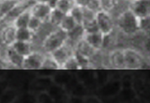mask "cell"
I'll list each match as a JSON object with an SVG mask.
<instances>
[{
	"label": "cell",
	"instance_id": "6da1fadb",
	"mask_svg": "<svg viewBox=\"0 0 150 103\" xmlns=\"http://www.w3.org/2000/svg\"><path fill=\"white\" fill-rule=\"evenodd\" d=\"M116 23L118 29L125 35L132 36L139 32V18L129 8L118 15Z\"/></svg>",
	"mask_w": 150,
	"mask_h": 103
},
{
	"label": "cell",
	"instance_id": "7a4b0ae2",
	"mask_svg": "<svg viewBox=\"0 0 150 103\" xmlns=\"http://www.w3.org/2000/svg\"><path fill=\"white\" fill-rule=\"evenodd\" d=\"M67 41V33L61 29L56 28L53 32L49 33L43 41V49L46 54H50L55 49L64 45Z\"/></svg>",
	"mask_w": 150,
	"mask_h": 103
},
{
	"label": "cell",
	"instance_id": "3957f363",
	"mask_svg": "<svg viewBox=\"0 0 150 103\" xmlns=\"http://www.w3.org/2000/svg\"><path fill=\"white\" fill-rule=\"evenodd\" d=\"M124 62H125V69L129 70H137L143 67L144 60L142 54L138 50L134 49H124Z\"/></svg>",
	"mask_w": 150,
	"mask_h": 103
},
{
	"label": "cell",
	"instance_id": "277c9868",
	"mask_svg": "<svg viewBox=\"0 0 150 103\" xmlns=\"http://www.w3.org/2000/svg\"><path fill=\"white\" fill-rule=\"evenodd\" d=\"M95 20L100 32L103 34H109L113 32L115 23L113 21L110 13L104 10L98 11L96 13Z\"/></svg>",
	"mask_w": 150,
	"mask_h": 103
},
{
	"label": "cell",
	"instance_id": "5b68a950",
	"mask_svg": "<svg viewBox=\"0 0 150 103\" xmlns=\"http://www.w3.org/2000/svg\"><path fill=\"white\" fill-rule=\"evenodd\" d=\"M45 56L46 54L33 50L31 54H29L24 58L23 69L31 71L42 69Z\"/></svg>",
	"mask_w": 150,
	"mask_h": 103
},
{
	"label": "cell",
	"instance_id": "8992f818",
	"mask_svg": "<svg viewBox=\"0 0 150 103\" xmlns=\"http://www.w3.org/2000/svg\"><path fill=\"white\" fill-rule=\"evenodd\" d=\"M74 48L66 41V43L64 45L55 49L49 54L54 58V60L59 64L61 68L62 65L65 63V61L68 60L70 56L74 54Z\"/></svg>",
	"mask_w": 150,
	"mask_h": 103
},
{
	"label": "cell",
	"instance_id": "52a82bcc",
	"mask_svg": "<svg viewBox=\"0 0 150 103\" xmlns=\"http://www.w3.org/2000/svg\"><path fill=\"white\" fill-rule=\"evenodd\" d=\"M129 9L139 18L150 14V0H130Z\"/></svg>",
	"mask_w": 150,
	"mask_h": 103
},
{
	"label": "cell",
	"instance_id": "ba28073f",
	"mask_svg": "<svg viewBox=\"0 0 150 103\" xmlns=\"http://www.w3.org/2000/svg\"><path fill=\"white\" fill-rule=\"evenodd\" d=\"M30 10L33 16L37 17L38 19H41L43 23H45L48 22V18L52 12V9L48 6V4L35 3L30 8Z\"/></svg>",
	"mask_w": 150,
	"mask_h": 103
},
{
	"label": "cell",
	"instance_id": "9c48e42d",
	"mask_svg": "<svg viewBox=\"0 0 150 103\" xmlns=\"http://www.w3.org/2000/svg\"><path fill=\"white\" fill-rule=\"evenodd\" d=\"M5 60L6 61L13 67L23 69V65L24 61V56L18 54L17 51L13 49L11 46L6 47L5 49Z\"/></svg>",
	"mask_w": 150,
	"mask_h": 103
},
{
	"label": "cell",
	"instance_id": "30bf717a",
	"mask_svg": "<svg viewBox=\"0 0 150 103\" xmlns=\"http://www.w3.org/2000/svg\"><path fill=\"white\" fill-rule=\"evenodd\" d=\"M85 29L83 24H77L73 29L67 32V42L75 48L76 44L84 38Z\"/></svg>",
	"mask_w": 150,
	"mask_h": 103
},
{
	"label": "cell",
	"instance_id": "8fae6325",
	"mask_svg": "<svg viewBox=\"0 0 150 103\" xmlns=\"http://www.w3.org/2000/svg\"><path fill=\"white\" fill-rule=\"evenodd\" d=\"M1 40L4 45L8 47L11 46L13 42L16 41V28L13 24H9L2 29Z\"/></svg>",
	"mask_w": 150,
	"mask_h": 103
},
{
	"label": "cell",
	"instance_id": "7c38bea8",
	"mask_svg": "<svg viewBox=\"0 0 150 103\" xmlns=\"http://www.w3.org/2000/svg\"><path fill=\"white\" fill-rule=\"evenodd\" d=\"M109 63L118 69H125L123 49H115L109 54Z\"/></svg>",
	"mask_w": 150,
	"mask_h": 103
},
{
	"label": "cell",
	"instance_id": "4fadbf2b",
	"mask_svg": "<svg viewBox=\"0 0 150 103\" xmlns=\"http://www.w3.org/2000/svg\"><path fill=\"white\" fill-rule=\"evenodd\" d=\"M83 39L96 50H101L102 49L103 34L101 32L85 34Z\"/></svg>",
	"mask_w": 150,
	"mask_h": 103
},
{
	"label": "cell",
	"instance_id": "5bb4252c",
	"mask_svg": "<svg viewBox=\"0 0 150 103\" xmlns=\"http://www.w3.org/2000/svg\"><path fill=\"white\" fill-rule=\"evenodd\" d=\"M74 49L79 51L82 54L88 57L90 60H91L92 57L96 54L97 51H99V50H96L94 48H93L84 39H81L80 41H79L78 43L76 44Z\"/></svg>",
	"mask_w": 150,
	"mask_h": 103
},
{
	"label": "cell",
	"instance_id": "9a60e30c",
	"mask_svg": "<svg viewBox=\"0 0 150 103\" xmlns=\"http://www.w3.org/2000/svg\"><path fill=\"white\" fill-rule=\"evenodd\" d=\"M11 47L17 51L18 54H20L23 56L26 57L27 55L31 54L33 51L32 44L31 42H26V41H20V40H16L13 42Z\"/></svg>",
	"mask_w": 150,
	"mask_h": 103
},
{
	"label": "cell",
	"instance_id": "2e32d148",
	"mask_svg": "<svg viewBox=\"0 0 150 103\" xmlns=\"http://www.w3.org/2000/svg\"><path fill=\"white\" fill-rule=\"evenodd\" d=\"M32 17L31 10L30 9H28L27 10H25L23 13H22L19 16H18L14 19V21L13 22V25L16 29L18 28H28L29 20Z\"/></svg>",
	"mask_w": 150,
	"mask_h": 103
},
{
	"label": "cell",
	"instance_id": "e0dca14e",
	"mask_svg": "<svg viewBox=\"0 0 150 103\" xmlns=\"http://www.w3.org/2000/svg\"><path fill=\"white\" fill-rule=\"evenodd\" d=\"M19 0H1V5H0V14L1 19H4L7 16L11 11L13 10L18 4Z\"/></svg>",
	"mask_w": 150,
	"mask_h": 103
},
{
	"label": "cell",
	"instance_id": "ac0fdd59",
	"mask_svg": "<svg viewBox=\"0 0 150 103\" xmlns=\"http://www.w3.org/2000/svg\"><path fill=\"white\" fill-rule=\"evenodd\" d=\"M66 15L65 14H64L62 11H60L58 9H52V12L50 14V16L48 18V22L55 28H59V24H61V22L63 20V19L64 18Z\"/></svg>",
	"mask_w": 150,
	"mask_h": 103
},
{
	"label": "cell",
	"instance_id": "d6986e66",
	"mask_svg": "<svg viewBox=\"0 0 150 103\" xmlns=\"http://www.w3.org/2000/svg\"><path fill=\"white\" fill-rule=\"evenodd\" d=\"M33 33L28 28H18L16 29V40L31 42L33 39Z\"/></svg>",
	"mask_w": 150,
	"mask_h": 103
},
{
	"label": "cell",
	"instance_id": "ffe728a7",
	"mask_svg": "<svg viewBox=\"0 0 150 103\" xmlns=\"http://www.w3.org/2000/svg\"><path fill=\"white\" fill-rule=\"evenodd\" d=\"M77 22L75 21V19L73 17L70 15L69 14H66L64 18L63 19V20L61 22V24H59V28L61 29L64 32H69L71 29H73L77 25Z\"/></svg>",
	"mask_w": 150,
	"mask_h": 103
},
{
	"label": "cell",
	"instance_id": "44dd1931",
	"mask_svg": "<svg viewBox=\"0 0 150 103\" xmlns=\"http://www.w3.org/2000/svg\"><path fill=\"white\" fill-rule=\"evenodd\" d=\"M74 6V0H59L56 9L62 11L65 14H68Z\"/></svg>",
	"mask_w": 150,
	"mask_h": 103
},
{
	"label": "cell",
	"instance_id": "7402d4cb",
	"mask_svg": "<svg viewBox=\"0 0 150 103\" xmlns=\"http://www.w3.org/2000/svg\"><path fill=\"white\" fill-rule=\"evenodd\" d=\"M61 69L68 70V71H76V70L81 69V67L79 64V62H78V60H76L75 56L73 54L72 56H70L69 58L65 61L64 64L62 65Z\"/></svg>",
	"mask_w": 150,
	"mask_h": 103
},
{
	"label": "cell",
	"instance_id": "603a6c76",
	"mask_svg": "<svg viewBox=\"0 0 150 103\" xmlns=\"http://www.w3.org/2000/svg\"><path fill=\"white\" fill-rule=\"evenodd\" d=\"M69 14L74 19L77 24H83V8L75 5L71 9Z\"/></svg>",
	"mask_w": 150,
	"mask_h": 103
},
{
	"label": "cell",
	"instance_id": "cb8c5ba5",
	"mask_svg": "<svg viewBox=\"0 0 150 103\" xmlns=\"http://www.w3.org/2000/svg\"><path fill=\"white\" fill-rule=\"evenodd\" d=\"M74 55L75 56L76 60H78L79 64L80 65L81 69L82 68H87V67H89L90 65H91V60L87 57L85 55L82 54L81 53H79V51H77L76 49L74 50Z\"/></svg>",
	"mask_w": 150,
	"mask_h": 103
},
{
	"label": "cell",
	"instance_id": "d4e9b609",
	"mask_svg": "<svg viewBox=\"0 0 150 103\" xmlns=\"http://www.w3.org/2000/svg\"><path fill=\"white\" fill-rule=\"evenodd\" d=\"M139 32L150 34V14L139 18Z\"/></svg>",
	"mask_w": 150,
	"mask_h": 103
},
{
	"label": "cell",
	"instance_id": "484cf974",
	"mask_svg": "<svg viewBox=\"0 0 150 103\" xmlns=\"http://www.w3.org/2000/svg\"><path fill=\"white\" fill-rule=\"evenodd\" d=\"M43 24V22L38 19L37 17L33 16L31 17L30 20H29V23H28V28L32 31L33 33H36L37 31H38L40 29V28L42 26V24Z\"/></svg>",
	"mask_w": 150,
	"mask_h": 103
},
{
	"label": "cell",
	"instance_id": "4316f807",
	"mask_svg": "<svg viewBox=\"0 0 150 103\" xmlns=\"http://www.w3.org/2000/svg\"><path fill=\"white\" fill-rule=\"evenodd\" d=\"M84 29H85L86 34H90V33H97L100 32L98 26L97 24L96 20H92V21H88L84 22L83 24Z\"/></svg>",
	"mask_w": 150,
	"mask_h": 103
},
{
	"label": "cell",
	"instance_id": "83f0119b",
	"mask_svg": "<svg viewBox=\"0 0 150 103\" xmlns=\"http://www.w3.org/2000/svg\"><path fill=\"white\" fill-rule=\"evenodd\" d=\"M102 10L110 13L117 4V0H100Z\"/></svg>",
	"mask_w": 150,
	"mask_h": 103
},
{
	"label": "cell",
	"instance_id": "f1b7e54d",
	"mask_svg": "<svg viewBox=\"0 0 150 103\" xmlns=\"http://www.w3.org/2000/svg\"><path fill=\"white\" fill-rule=\"evenodd\" d=\"M85 8L94 13H98V11L102 10L101 1L100 0H89Z\"/></svg>",
	"mask_w": 150,
	"mask_h": 103
},
{
	"label": "cell",
	"instance_id": "f546056e",
	"mask_svg": "<svg viewBox=\"0 0 150 103\" xmlns=\"http://www.w3.org/2000/svg\"><path fill=\"white\" fill-rule=\"evenodd\" d=\"M89 0H74L75 5L79 6L82 8H85Z\"/></svg>",
	"mask_w": 150,
	"mask_h": 103
},
{
	"label": "cell",
	"instance_id": "4dcf8cb0",
	"mask_svg": "<svg viewBox=\"0 0 150 103\" xmlns=\"http://www.w3.org/2000/svg\"><path fill=\"white\" fill-rule=\"evenodd\" d=\"M59 0H48V6L52 9H54L57 8V5H58V3H59Z\"/></svg>",
	"mask_w": 150,
	"mask_h": 103
},
{
	"label": "cell",
	"instance_id": "1f68e13d",
	"mask_svg": "<svg viewBox=\"0 0 150 103\" xmlns=\"http://www.w3.org/2000/svg\"><path fill=\"white\" fill-rule=\"evenodd\" d=\"M36 3H42V4H48V0H35Z\"/></svg>",
	"mask_w": 150,
	"mask_h": 103
},
{
	"label": "cell",
	"instance_id": "d6a6232c",
	"mask_svg": "<svg viewBox=\"0 0 150 103\" xmlns=\"http://www.w3.org/2000/svg\"><path fill=\"white\" fill-rule=\"evenodd\" d=\"M19 1H27V0H19Z\"/></svg>",
	"mask_w": 150,
	"mask_h": 103
}]
</instances>
